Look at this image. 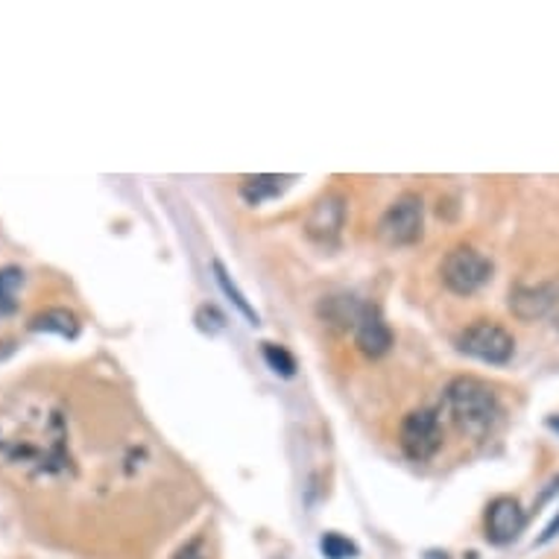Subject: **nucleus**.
Instances as JSON below:
<instances>
[{
	"mask_svg": "<svg viewBox=\"0 0 559 559\" xmlns=\"http://www.w3.org/2000/svg\"><path fill=\"white\" fill-rule=\"evenodd\" d=\"M425 231V200L419 193L404 191L395 197L386 212L378 221V238L384 240L386 247H413L423 240Z\"/></svg>",
	"mask_w": 559,
	"mask_h": 559,
	"instance_id": "3",
	"label": "nucleus"
},
{
	"mask_svg": "<svg viewBox=\"0 0 559 559\" xmlns=\"http://www.w3.org/2000/svg\"><path fill=\"white\" fill-rule=\"evenodd\" d=\"M0 460L36 477H59L71 472L68 425L50 404L19 407L0 416Z\"/></svg>",
	"mask_w": 559,
	"mask_h": 559,
	"instance_id": "1",
	"label": "nucleus"
},
{
	"mask_svg": "<svg viewBox=\"0 0 559 559\" xmlns=\"http://www.w3.org/2000/svg\"><path fill=\"white\" fill-rule=\"evenodd\" d=\"M492 273H496L492 261L475 247H454L440 264L442 285L457 296L477 294L480 287L489 285Z\"/></svg>",
	"mask_w": 559,
	"mask_h": 559,
	"instance_id": "4",
	"label": "nucleus"
},
{
	"mask_svg": "<svg viewBox=\"0 0 559 559\" xmlns=\"http://www.w3.org/2000/svg\"><path fill=\"white\" fill-rule=\"evenodd\" d=\"M24 285V273L19 266H3L0 270V317H10V313L19 311V287Z\"/></svg>",
	"mask_w": 559,
	"mask_h": 559,
	"instance_id": "13",
	"label": "nucleus"
},
{
	"mask_svg": "<svg viewBox=\"0 0 559 559\" xmlns=\"http://www.w3.org/2000/svg\"><path fill=\"white\" fill-rule=\"evenodd\" d=\"M290 182H294V176H243V182H240V197H243L249 205H261V202L278 197Z\"/></svg>",
	"mask_w": 559,
	"mask_h": 559,
	"instance_id": "12",
	"label": "nucleus"
},
{
	"mask_svg": "<svg viewBox=\"0 0 559 559\" xmlns=\"http://www.w3.org/2000/svg\"><path fill=\"white\" fill-rule=\"evenodd\" d=\"M212 270H214V275H217V285L223 287V294L229 296L231 302H235V308H238V311L243 313V317H247V320H249V325H258V313L252 311V305L247 302V296L240 294V290H238V285H235V282H231V278H229V273H226V266H223L221 261H214V264H212Z\"/></svg>",
	"mask_w": 559,
	"mask_h": 559,
	"instance_id": "14",
	"label": "nucleus"
},
{
	"mask_svg": "<svg viewBox=\"0 0 559 559\" xmlns=\"http://www.w3.org/2000/svg\"><path fill=\"white\" fill-rule=\"evenodd\" d=\"M174 559H209L205 557V542L202 539L188 542V545H182V548L176 550Z\"/></svg>",
	"mask_w": 559,
	"mask_h": 559,
	"instance_id": "17",
	"label": "nucleus"
},
{
	"mask_svg": "<svg viewBox=\"0 0 559 559\" xmlns=\"http://www.w3.org/2000/svg\"><path fill=\"white\" fill-rule=\"evenodd\" d=\"M559 302V287L557 285H515L510 290V311L515 320L533 322L542 320L550 308Z\"/></svg>",
	"mask_w": 559,
	"mask_h": 559,
	"instance_id": "9",
	"label": "nucleus"
},
{
	"mask_svg": "<svg viewBox=\"0 0 559 559\" xmlns=\"http://www.w3.org/2000/svg\"><path fill=\"white\" fill-rule=\"evenodd\" d=\"M457 348L468 358L484 360V364H492V367H504V364L513 360L515 340L504 325H498L492 320H477L468 329L460 331Z\"/></svg>",
	"mask_w": 559,
	"mask_h": 559,
	"instance_id": "5",
	"label": "nucleus"
},
{
	"mask_svg": "<svg viewBox=\"0 0 559 559\" xmlns=\"http://www.w3.org/2000/svg\"><path fill=\"white\" fill-rule=\"evenodd\" d=\"M524 524H527V515H524L522 504L510 496L496 498L492 504L486 507V539L492 545H510L522 536Z\"/></svg>",
	"mask_w": 559,
	"mask_h": 559,
	"instance_id": "8",
	"label": "nucleus"
},
{
	"mask_svg": "<svg viewBox=\"0 0 559 559\" xmlns=\"http://www.w3.org/2000/svg\"><path fill=\"white\" fill-rule=\"evenodd\" d=\"M346 200L340 193H325L313 202L311 212L305 214V235L317 247H337L343 226H346Z\"/></svg>",
	"mask_w": 559,
	"mask_h": 559,
	"instance_id": "7",
	"label": "nucleus"
},
{
	"mask_svg": "<svg viewBox=\"0 0 559 559\" xmlns=\"http://www.w3.org/2000/svg\"><path fill=\"white\" fill-rule=\"evenodd\" d=\"M355 343L367 355V358H384L390 346H393V331L386 320L378 313V308H364L358 325H355Z\"/></svg>",
	"mask_w": 559,
	"mask_h": 559,
	"instance_id": "10",
	"label": "nucleus"
},
{
	"mask_svg": "<svg viewBox=\"0 0 559 559\" xmlns=\"http://www.w3.org/2000/svg\"><path fill=\"white\" fill-rule=\"evenodd\" d=\"M557 329H559V317H557Z\"/></svg>",
	"mask_w": 559,
	"mask_h": 559,
	"instance_id": "19",
	"label": "nucleus"
},
{
	"mask_svg": "<svg viewBox=\"0 0 559 559\" xmlns=\"http://www.w3.org/2000/svg\"><path fill=\"white\" fill-rule=\"evenodd\" d=\"M550 428H554V431H559V419H550Z\"/></svg>",
	"mask_w": 559,
	"mask_h": 559,
	"instance_id": "18",
	"label": "nucleus"
},
{
	"mask_svg": "<svg viewBox=\"0 0 559 559\" xmlns=\"http://www.w3.org/2000/svg\"><path fill=\"white\" fill-rule=\"evenodd\" d=\"M29 331H45V334H59L64 340H74L80 334V320L68 308H45L27 322Z\"/></svg>",
	"mask_w": 559,
	"mask_h": 559,
	"instance_id": "11",
	"label": "nucleus"
},
{
	"mask_svg": "<svg viewBox=\"0 0 559 559\" xmlns=\"http://www.w3.org/2000/svg\"><path fill=\"white\" fill-rule=\"evenodd\" d=\"M445 413L460 433L484 440L501 416V404L492 386L475 376H460L445 386Z\"/></svg>",
	"mask_w": 559,
	"mask_h": 559,
	"instance_id": "2",
	"label": "nucleus"
},
{
	"mask_svg": "<svg viewBox=\"0 0 559 559\" xmlns=\"http://www.w3.org/2000/svg\"><path fill=\"white\" fill-rule=\"evenodd\" d=\"M264 360H266V367L273 369L275 376H282V378H294L296 376V360L285 346L264 343Z\"/></svg>",
	"mask_w": 559,
	"mask_h": 559,
	"instance_id": "15",
	"label": "nucleus"
},
{
	"mask_svg": "<svg viewBox=\"0 0 559 559\" xmlns=\"http://www.w3.org/2000/svg\"><path fill=\"white\" fill-rule=\"evenodd\" d=\"M399 445L413 463H425L442 449V423L433 411H413L402 423Z\"/></svg>",
	"mask_w": 559,
	"mask_h": 559,
	"instance_id": "6",
	"label": "nucleus"
},
{
	"mask_svg": "<svg viewBox=\"0 0 559 559\" xmlns=\"http://www.w3.org/2000/svg\"><path fill=\"white\" fill-rule=\"evenodd\" d=\"M322 554L325 559H355L358 557V545L346 536H340V533H325L320 542Z\"/></svg>",
	"mask_w": 559,
	"mask_h": 559,
	"instance_id": "16",
	"label": "nucleus"
}]
</instances>
